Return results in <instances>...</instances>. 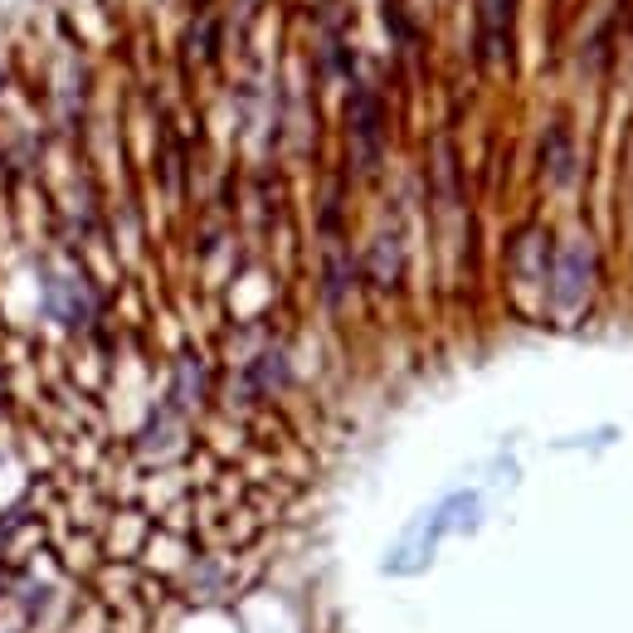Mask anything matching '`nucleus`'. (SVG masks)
<instances>
[{
	"mask_svg": "<svg viewBox=\"0 0 633 633\" xmlns=\"http://www.w3.org/2000/svg\"><path fill=\"white\" fill-rule=\"evenodd\" d=\"M346 132H351V147H356V161L361 166H375L380 161V147H385V107L371 88H356L346 103Z\"/></svg>",
	"mask_w": 633,
	"mask_h": 633,
	"instance_id": "nucleus-1",
	"label": "nucleus"
},
{
	"mask_svg": "<svg viewBox=\"0 0 633 633\" xmlns=\"http://www.w3.org/2000/svg\"><path fill=\"white\" fill-rule=\"evenodd\" d=\"M512 30H516V0H477V59L487 68L512 64Z\"/></svg>",
	"mask_w": 633,
	"mask_h": 633,
	"instance_id": "nucleus-2",
	"label": "nucleus"
}]
</instances>
